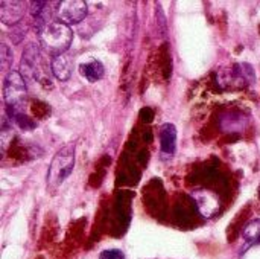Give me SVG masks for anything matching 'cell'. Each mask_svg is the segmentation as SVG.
Listing matches in <instances>:
<instances>
[{
    "instance_id": "6da1fadb",
    "label": "cell",
    "mask_w": 260,
    "mask_h": 259,
    "mask_svg": "<svg viewBox=\"0 0 260 259\" xmlns=\"http://www.w3.org/2000/svg\"><path fill=\"white\" fill-rule=\"evenodd\" d=\"M37 32H38L40 44L53 56L66 53L73 41V32H72L70 26L64 24L58 20L49 21L47 24L40 27Z\"/></svg>"
},
{
    "instance_id": "7a4b0ae2",
    "label": "cell",
    "mask_w": 260,
    "mask_h": 259,
    "mask_svg": "<svg viewBox=\"0 0 260 259\" xmlns=\"http://www.w3.org/2000/svg\"><path fill=\"white\" fill-rule=\"evenodd\" d=\"M27 96L26 79L18 70H11L3 79V101L9 111V116L24 111V101Z\"/></svg>"
},
{
    "instance_id": "3957f363",
    "label": "cell",
    "mask_w": 260,
    "mask_h": 259,
    "mask_svg": "<svg viewBox=\"0 0 260 259\" xmlns=\"http://www.w3.org/2000/svg\"><path fill=\"white\" fill-rule=\"evenodd\" d=\"M75 166V143H67L56 151L49 169H47V186L52 189L59 188L66 179L70 177Z\"/></svg>"
},
{
    "instance_id": "277c9868",
    "label": "cell",
    "mask_w": 260,
    "mask_h": 259,
    "mask_svg": "<svg viewBox=\"0 0 260 259\" xmlns=\"http://www.w3.org/2000/svg\"><path fill=\"white\" fill-rule=\"evenodd\" d=\"M88 14V5L82 0H62L56 3L55 17L58 21L73 26L85 20Z\"/></svg>"
},
{
    "instance_id": "5b68a950",
    "label": "cell",
    "mask_w": 260,
    "mask_h": 259,
    "mask_svg": "<svg viewBox=\"0 0 260 259\" xmlns=\"http://www.w3.org/2000/svg\"><path fill=\"white\" fill-rule=\"evenodd\" d=\"M20 73L24 79H34L37 81L40 76L41 69V56H40V47L34 43L24 47L21 61H20Z\"/></svg>"
},
{
    "instance_id": "8992f818",
    "label": "cell",
    "mask_w": 260,
    "mask_h": 259,
    "mask_svg": "<svg viewBox=\"0 0 260 259\" xmlns=\"http://www.w3.org/2000/svg\"><path fill=\"white\" fill-rule=\"evenodd\" d=\"M26 11V3L20 0H3L0 2V20L6 26H17Z\"/></svg>"
},
{
    "instance_id": "52a82bcc",
    "label": "cell",
    "mask_w": 260,
    "mask_h": 259,
    "mask_svg": "<svg viewBox=\"0 0 260 259\" xmlns=\"http://www.w3.org/2000/svg\"><path fill=\"white\" fill-rule=\"evenodd\" d=\"M192 197L197 203L198 211L204 217H213L221 206L219 197L209 189H195L192 191Z\"/></svg>"
},
{
    "instance_id": "ba28073f",
    "label": "cell",
    "mask_w": 260,
    "mask_h": 259,
    "mask_svg": "<svg viewBox=\"0 0 260 259\" xmlns=\"http://www.w3.org/2000/svg\"><path fill=\"white\" fill-rule=\"evenodd\" d=\"M160 139V154L163 160H169L174 157L177 150V127L171 122L163 124L158 130Z\"/></svg>"
},
{
    "instance_id": "9c48e42d",
    "label": "cell",
    "mask_w": 260,
    "mask_h": 259,
    "mask_svg": "<svg viewBox=\"0 0 260 259\" xmlns=\"http://www.w3.org/2000/svg\"><path fill=\"white\" fill-rule=\"evenodd\" d=\"M72 60L67 53L55 55L50 61V70L58 81H69L72 76Z\"/></svg>"
},
{
    "instance_id": "30bf717a",
    "label": "cell",
    "mask_w": 260,
    "mask_h": 259,
    "mask_svg": "<svg viewBox=\"0 0 260 259\" xmlns=\"http://www.w3.org/2000/svg\"><path fill=\"white\" fill-rule=\"evenodd\" d=\"M29 6H30L29 12L35 21L37 31L43 27L44 24H47L49 21H52V9H50L49 2H30Z\"/></svg>"
},
{
    "instance_id": "8fae6325",
    "label": "cell",
    "mask_w": 260,
    "mask_h": 259,
    "mask_svg": "<svg viewBox=\"0 0 260 259\" xmlns=\"http://www.w3.org/2000/svg\"><path fill=\"white\" fill-rule=\"evenodd\" d=\"M79 72L88 82H98L99 79H102V76L105 73V67L99 60L91 58V60L79 64Z\"/></svg>"
},
{
    "instance_id": "7c38bea8",
    "label": "cell",
    "mask_w": 260,
    "mask_h": 259,
    "mask_svg": "<svg viewBox=\"0 0 260 259\" xmlns=\"http://www.w3.org/2000/svg\"><path fill=\"white\" fill-rule=\"evenodd\" d=\"M242 240L248 246L260 244V218L251 220L245 224V227L242 229Z\"/></svg>"
},
{
    "instance_id": "4fadbf2b",
    "label": "cell",
    "mask_w": 260,
    "mask_h": 259,
    "mask_svg": "<svg viewBox=\"0 0 260 259\" xmlns=\"http://www.w3.org/2000/svg\"><path fill=\"white\" fill-rule=\"evenodd\" d=\"M12 66V50L6 43L0 44V67L3 72H11L12 69H9Z\"/></svg>"
},
{
    "instance_id": "5bb4252c",
    "label": "cell",
    "mask_w": 260,
    "mask_h": 259,
    "mask_svg": "<svg viewBox=\"0 0 260 259\" xmlns=\"http://www.w3.org/2000/svg\"><path fill=\"white\" fill-rule=\"evenodd\" d=\"M0 139H2V148H3V151H5V150H6V147H8L9 139H12V124H9L8 116H3Z\"/></svg>"
},
{
    "instance_id": "9a60e30c",
    "label": "cell",
    "mask_w": 260,
    "mask_h": 259,
    "mask_svg": "<svg viewBox=\"0 0 260 259\" xmlns=\"http://www.w3.org/2000/svg\"><path fill=\"white\" fill-rule=\"evenodd\" d=\"M99 259H125V255L119 249H110V250H104Z\"/></svg>"
}]
</instances>
